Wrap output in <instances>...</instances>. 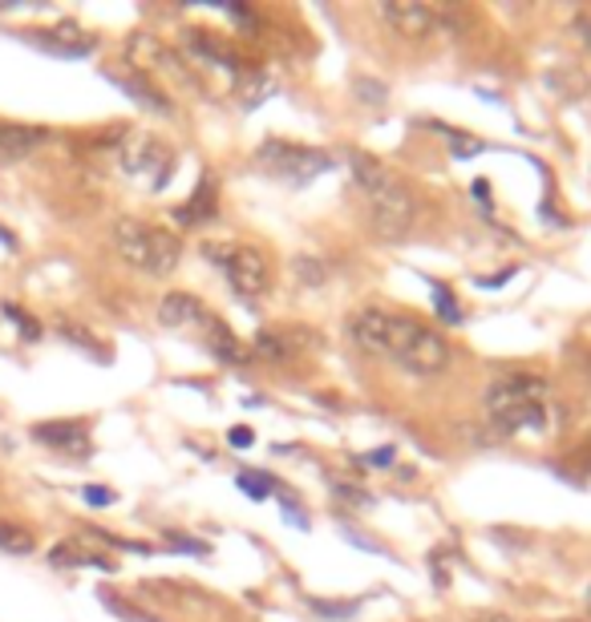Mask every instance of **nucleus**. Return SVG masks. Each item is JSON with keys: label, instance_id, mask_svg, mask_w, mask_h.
Wrapping results in <instances>:
<instances>
[{"label": "nucleus", "instance_id": "obj_1", "mask_svg": "<svg viewBox=\"0 0 591 622\" xmlns=\"http://www.w3.org/2000/svg\"><path fill=\"white\" fill-rule=\"evenodd\" d=\"M349 331L357 348L369 356H390L393 364H402L414 376H438L450 368V344H445L442 331L426 328L417 319L393 316L385 307H361L352 312Z\"/></svg>", "mask_w": 591, "mask_h": 622}, {"label": "nucleus", "instance_id": "obj_2", "mask_svg": "<svg viewBox=\"0 0 591 622\" xmlns=\"http://www.w3.org/2000/svg\"><path fill=\"white\" fill-rule=\"evenodd\" d=\"M349 162H352V178H357V186H361L364 199H369L373 226L385 238H402L414 226V199H409V190L397 183V174L385 171L381 162L361 154V150H352Z\"/></svg>", "mask_w": 591, "mask_h": 622}, {"label": "nucleus", "instance_id": "obj_3", "mask_svg": "<svg viewBox=\"0 0 591 622\" xmlns=\"http://www.w3.org/2000/svg\"><path fill=\"white\" fill-rule=\"evenodd\" d=\"M486 412L490 421L502 424V433H514V429H538L547 421V385L538 376H523V372H511L490 385L486 392Z\"/></svg>", "mask_w": 591, "mask_h": 622}, {"label": "nucleus", "instance_id": "obj_4", "mask_svg": "<svg viewBox=\"0 0 591 622\" xmlns=\"http://www.w3.org/2000/svg\"><path fill=\"white\" fill-rule=\"evenodd\" d=\"M114 247L130 267L147 271V275H171L183 259V243L178 235L162 231L154 223H142V219H118L114 223Z\"/></svg>", "mask_w": 591, "mask_h": 622}, {"label": "nucleus", "instance_id": "obj_5", "mask_svg": "<svg viewBox=\"0 0 591 622\" xmlns=\"http://www.w3.org/2000/svg\"><path fill=\"white\" fill-rule=\"evenodd\" d=\"M118 166L126 178L142 183L147 190H162L175 174V150L159 142L154 133L130 130L118 142Z\"/></svg>", "mask_w": 591, "mask_h": 622}, {"label": "nucleus", "instance_id": "obj_6", "mask_svg": "<svg viewBox=\"0 0 591 622\" xmlns=\"http://www.w3.org/2000/svg\"><path fill=\"white\" fill-rule=\"evenodd\" d=\"M202 259H211L231 283V292L243 300H256L268 287V263L247 243H202Z\"/></svg>", "mask_w": 591, "mask_h": 622}, {"label": "nucleus", "instance_id": "obj_7", "mask_svg": "<svg viewBox=\"0 0 591 622\" xmlns=\"http://www.w3.org/2000/svg\"><path fill=\"white\" fill-rule=\"evenodd\" d=\"M259 166L276 178H288V183H312L316 174L328 171V154L309 146H292V142H264L259 146Z\"/></svg>", "mask_w": 591, "mask_h": 622}, {"label": "nucleus", "instance_id": "obj_8", "mask_svg": "<svg viewBox=\"0 0 591 622\" xmlns=\"http://www.w3.org/2000/svg\"><path fill=\"white\" fill-rule=\"evenodd\" d=\"M376 13H381V21H385L397 37H409V40H426L433 28H438V13H433L430 4H421V0H381Z\"/></svg>", "mask_w": 591, "mask_h": 622}, {"label": "nucleus", "instance_id": "obj_9", "mask_svg": "<svg viewBox=\"0 0 591 622\" xmlns=\"http://www.w3.org/2000/svg\"><path fill=\"white\" fill-rule=\"evenodd\" d=\"M33 45H40L45 54H57V57H90L97 49V37H90L81 25L73 21H61L54 28H37V33H25Z\"/></svg>", "mask_w": 591, "mask_h": 622}, {"label": "nucleus", "instance_id": "obj_10", "mask_svg": "<svg viewBox=\"0 0 591 622\" xmlns=\"http://www.w3.org/2000/svg\"><path fill=\"white\" fill-rule=\"evenodd\" d=\"M33 437L40 445H49V449H57L61 457H73V461L90 457V433H85L81 421H45L33 429Z\"/></svg>", "mask_w": 591, "mask_h": 622}, {"label": "nucleus", "instance_id": "obj_11", "mask_svg": "<svg viewBox=\"0 0 591 622\" xmlns=\"http://www.w3.org/2000/svg\"><path fill=\"white\" fill-rule=\"evenodd\" d=\"M159 319H162V328H207L211 316H207V307H202L195 295L171 292V295H162Z\"/></svg>", "mask_w": 591, "mask_h": 622}, {"label": "nucleus", "instance_id": "obj_12", "mask_svg": "<svg viewBox=\"0 0 591 622\" xmlns=\"http://www.w3.org/2000/svg\"><path fill=\"white\" fill-rule=\"evenodd\" d=\"M45 138H49V130H40V126L0 121V162H21L25 154H33Z\"/></svg>", "mask_w": 591, "mask_h": 622}, {"label": "nucleus", "instance_id": "obj_13", "mask_svg": "<svg viewBox=\"0 0 591 622\" xmlns=\"http://www.w3.org/2000/svg\"><path fill=\"white\" fill-rule=\"evenodd\" d=\"M271 93H276V78L264 73V69H247L240 78V85H235V97H240L243 109H259Z\"/></svg>", "mask_w": 591, "mask_h": 622}, {"label": "nucleus", "instance_id": "obj_14", "mask_svg": "<svg viewBox=\"0 0 591 622\" xmlns=\"http://www.w3.org/2000/svg\"><path fill=\"white\" fill-rule=\"evenodd\" d=\"M114 81H118L121 90L130 93V97H138V106H147L154 109V114H171V106H166V97H162L154 85H150V78H142V73H114Z\"/></svg>", "mask_w": 591, "mask_h": 622}, {"label": "nucleus", "instance_id": "obj_15", "mask_svg": "<svg viewBox=\"0 0 591 622\" xmlns=\"http://www.w3.org/2000/svg\"><path fill=\"white\" fill-rule=\"evenodd\" d=\"M211 214H216V183H199V190L190 195L187 207H178L175 219H178V223L195 226V223H207Z\"/></svg>", "mask_w": 591, "mask_h": 622}, {"label": "nucleus", "instance_id": "obj_16", "mask_svg": "<svg viewBox=\"0 0 591 622\" xmlns=\"http://www.w3.org/2000/svg\"><path fill=\"white\" fill-rule=\"evenodd\" d=\"M49 562H54V566H97V570H114V562H109V558L90 554V550H81V545H73V542L54 545Z\"/></svg>", "mask_w": 591, "mask_h": 622}, {"label": "nucleus", "instance_id": "obj_17", "mask_svg": "<svg viewBox=\"0 0 591 622\" xmlns=\"http://www.w3.org/2000/svg\"><path fill=\"white\" fill-rule=\"evenodd\" d=\"M207 344H211V352H216L223 364H240L243 360V348L231 340V331L219 324V319H207Z\"/></svg>", "mask_w": 591, "mask_h": 622}, {"label": "nucleus", "instance_id": "obj_18", "mask_svg": "<svg viewBox=\"0 0 591 622\" xmlns=\"http://www.w3.org/2000/svg\"><path fill=\"white\" fill-rule=\"evenodd\" d=\"M33 545H37V538H33L25 526L0 521V550H4V554H33Z\"/></svg>", "mask_w": 591, "mask_h": 622}, {"label": "nucleus", "instance_id": "obj_19", "mask_svg": "<svg viewBox=\"0 0 591 622\" xmlns=\"http://www.w3.org/2000/svg\"><path fill=\"white\" fill-rule=\"evenodd\" d=\"M309 607L316 610V614H328V619L345 622L357 614V602H324V598H309Z\"/></svg>", "mask_w": 591, "mask_h": 622}, {"label": "nucleus", "instance_id": "obj_20", "mask_svg": "<svg viewBox=\"0 0 591 622\" xmlns=\"http://www.w3.org/2000/svg\"><path fill=\"white\" fill-rule=\"evenodd\" d=\"M240 490H247V497H268V490H276V481L264 473H252V469H243L240 473Z\"/></svg>", "mask_w": 591, "mask_h": 622}, {"label": "nucleus", "instance_id": "obj_21", "mask_svg": "<svg viewBox=\"0 0 591 622\" xmlns=\"http://www.w3.org/2000/svg\"><path fill=\"white\" fill-rule=\"evenodd\" d=\"M256 352H259V356H268V360H288V344H283L276 331H259Z\"/></svg>", "mask_w": 591, "mask_h": 622}, {"label": "nucleus", "instance_id": "obj_22", "mask_svg": "<svg viewBox=\"0 0 591 622\" xmlns=\"http://www.w3.org/2000/svg\"><path fill=\"white\" fill-rule=\"evenodd\" d=\"M4 316H9V319H16V324H21V336H25V340H37V336H40L37 319H33V316H21V312H16L13 304L4 307Z\"/></svg>", "mask_w": 591, "mask_h": 622}, {"label": "nucleus", "instance_id": "obj_23", "mask_svg": "<svg viewBox=\"0 0 591 622\" xmlns=\"http://www.w3.org/2000/svg\"><path fill=\"white\" fill-rule=\"evenodd\" d=\"M296 275L316 283V279H324V267H316V259H296Z\"/></svg>", "mask_w": 591, "mask_h": 622}, {"label": "nucleus", "instance_id": "obj_24", "mask_svg": "<svg viewBox=\"0 0 591 622\" xmlns=\"http://www.w3.org/2000/svg\"><path fill=\"white\" fill-rule=\"evenodd\" d=\"M433 295H438V307H442V316L450 319V324H454V319H457V307H454V300H450V292H445L442 283H438V287H433Z\"/></svg>", "mask_w": 591, "mask_h": 622}, {"label": "nucleus", "instance_id": "obj_25", "mask_svg": "<svg viewBox=\"0 0 591 622\" xmlns=\"http://www.w3.org/2000/svg\"><path fill=\"white\" fill-rule=\"evenodd\" d=\"M357 93H361V97H376L373 106H381V102H385V85H376V81H357Z\"/></svg>", "mask_w": 591, "mask_h": 622}, {"label": "nucleus", "instance_id": "obj_26", "mask_svg": "<svg viewBox=\"0 0 591 622\" xmlns=\"http://www.w3.org/2000/svg\"><path fill=\"white\" fill-rule=\"evenodd\" d=\"M85 502H90V505H109V502H114V493L102 490V485H85Z\"/></svg>", "mask_w": 591, "mask_h": 622}, {"label": "nucleus", "instance_id": "obj_27", "mask_svg": "<svg viewBox=\"0 0 591 622\" xmlns=\"http://www.w3.org/2000/svg\"><path fill=\"white\" fill-rule=\"evenodd\" d=\"M361 461H364V465H373V469H385V465L393 461V449H373V453H364Z\"/></svg>", "mask_w": 591, "mask_h": 622}, {"label": "nucleus", "instance_id": "obj_28", "mask_svg": "<svg viewBox=\"0 0 591 622\" xmlns=\"http://www.w3.org/2000/svg\"><path fill=\"white\" fill-rule=\"evenodd\" d=\"M228 441H231V445H235V449H247V445H252V441H256V437H252V429H231Z\"/></svg>", "mask_w": 591, "mask_h": 622}, {"label": "nucleus", "instance_id": "obj_29", "mask_svg": "<svg viewBox=\"0 0 591 622\" xmlns=\"http://www.w3.org/2000/svg\"><path fill=\"white\" fill-rule=\"evenodd\" d=\"M507 279H511V271H502V275H486V279H478V283H483V287H498V283H507Z\"/></svg>", "mask_w": 591, "mask_h": 622}, {"label": "nucleus", "instance_id": "obj_30", "mask_svg": "<svg viewBox=\"0 0 591 622\" xmlns=\"http://www.w3.org/2000/svg\"><path fill=\"white\" fill-rule=\"evenodd\" d=\"M486 622H514V619H507V614H490Z\"/></svg>", "mask_w": 591, "mask_h": 622}, {"label": "nucleus", "instance_id": "obj_31", "mask_svg": "<svg viewBox=\"0 0 591 622\" xmlns=\"http://www.w3.org/2000/svg\"><path fill=\"white\" fill-rule=\"evenodd\" d=\"M583 461H588V465H591V445H588V449H583Z\"/></svg>", "mask_w": 591, "mask_h": 622}, {"label": "nucleus", "instance_id": "obj_32", "mask_svg": "<svg viewBox=\"0 0 591 622\" xmlns=\"http://www.w3.org/2000/svg\"><path fill=\"white\" fill-rule=\"evenodd\" d=\"M588 376H591V360H588Z\"/></svg>", "mask_w": 591, "mask_h": 622}]
</instances>
